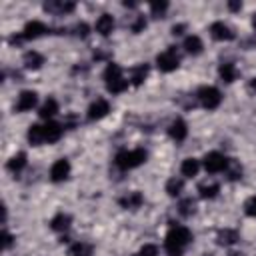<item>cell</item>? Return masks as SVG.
Wrapping results in <instances>:
<instances>
[{
	"instance_id": "16",
	"label": "cell",
	"mask_w": 256,
	"mask_h": 256,
	"mask_svg": "<svg viewBox=\"0 0 256 256\" xmlns=\"http://www.w3.org/2000/svg\"><path fill=\"white\" fill-rule=\"evenodd\" d=\"M70 222H72V218H70L68 214L60 212V214H56V216L50 220V228H52L54 232H66V230L70 228Z\"/></svg>"
},
{
	"instance_id": "35",
	"label": "cell",
	"mask_w": 256,
	"mask_h": 256,
	"mask_svg": "<svg viewBox=\"0 0 256 256\" xmlns=\"http://www.w3.org/2000/svg\"><path fill=\"white\" fill-rule=\"evenodd\" d=\"M244 208H246V214H248V216L256 218V196H252V198L246 202V206H244Z\"/></svg>"
},
{
	"instance_id": "6",
	"label": "cell",
	"mask_w": 256,
	"mask_h": 256,
	"mask_svg": "<svg viewBox=\"0 0 256 256\" xmlns=\"http://www.w3.org/2000/svg\"><path fill=\"white\" fill-rule=\"evenodd\" d=\"M110 112V104H108V100H104V98H96L90 106H88V120L90 122H96V120H100V118H104L106 114Z\"/></svg>"
},
{
	"instance_id": "12",
	"label": "cell",
	"mask_w": 256,
	"mask_h": 256,
	"mask_svg": "<svg viewBox=\"0 0 256 256\" xmlns=\"http://www.w3.org/2000/svg\"><path fill=\"white\" fill-rule=\"evenodd\" d=\"M168 134H170L172 140L182 142V140L188 136V126H186V122H184L182 118L172 120V124H170V128H168Z\"/></svg>"
},
{
	"instance_id": "28",
	"label": "cell",
	"mask_w": 256,
	"mask_h": 256,
	"mask_svg": "<svg viewBox=\"0 0 256 256\" xmlns=\"http://www.w3.org/2000/svg\"><path fill=\"white\" fill-rule=\"evenodd\" d=\"M90 254H92V246L84 242H76L68 250V256H90Z\"/></svg>"
},
{
	"instance_id": "34",
	"label": "cell",
	"mask_w": 256,
	"mask_h": 256,
	"mask_svg": "<svg viewBox=\"0 0 256 256\" xmlns=\"http://www.w3.org/2000/svg\"><path fill=\"white\" fill-rule=\"evenodd\" d=\"M232 164V170L228 172V178L230 180H238V178H242V168L236 164V162H230Z\"/></svg>"
},
{
	"instance_id": "36",
	"label": "cell",
	"mask_w": 256,
	"mask_h": 256,
	"mask_svg": "<svg viewBox=\"0 0 256 256\" xmlns=\"http://www.w3.org/2000/svg\"><path fill=\"white\" fill-rule=\"evenodd\" d=\"M144 28H146V20H144V16H138V18H136V22L132 24V32H134V34H138V32H142Z\"/></svg>"
},
{
	"instance_id": "3",
	"label": "cell",
	"mask_w": 256,
	"mask_h": 256,
	"mask_svg": "<svg viewBox=\"0 0 256 256\" xmlns=\"http://www.w3.org/2000/svg\"><path fill=\"white\" fill-rule=\"evenodd\" d=\"M156 66L160 72H172L180 66V54L176 50V46H170L168 50H164L162 54L156 56Z\"/></svg>"
},
{
	"instance_id": "29",
	"label": "cell",
	"mask_w": 256,
	"mask_h": 256,
	"mask_svg": "<svg viewBox=\"0 0 256 256\" xmlns=\"http://www.w3.org/2000/svg\"><path fill=\"white\" fill-rule=\"evenodd\" d=\"M220 186L216 182H210V184H200L198 186V192H200V198H214L218 194Z\"/></svg>"
},
{
	"instance_id": "22",
	"label": "cell",
	"mask_w": 256,
	"mask_h": 256,
	"mask_svg": "<svg viewBox=\"0 0 256 256\" xmlns=\"http://www.w3.org/2000/svg\"><path fill=\"white\" fill-rule=\"evenodd\" d=\"M216 240H218V244H220V246H230V244H234V242L238 240V232H236V230H232V228H224V230H220V232H218Z\"/></svg>"
},
{
	"instance_id": "9",
	"label": "cell",
	"mask_w": 256,
	"mask_h": 256,
	"mask_svg": "<svg viewBox=\"0 0 256 256\" xmlns=\"http://www.w3.org/2000/svg\"><path fill=\"white\" fill-rule=\"evenodd\" d=\"M36 102H38V94H36L34 90H24V92H20V96H18L16 112H28V110H32V108L36 106Z\"/></svg>"
},
{
	"instance_id": "11",
	"label": "cell",
	"mask_w": 256,
	"mask_h": 256,
	"mask_svg": "<svg viewBox=\"0 0 256 256\" xmlns=\"http://www.w3.org/2000/svg\"><path fill=\"white\" fill-rule=\"evenodd\" d=\"M210 36H212L214 40L224 42V40H232V38H234V32L230 30L228 24H224V22H214V24L210 26Z\"/></svg>"
},
{
	"instance_id": "41",
	"label": "cell",
	"mask_w": 256,
	"mask_h": 256,
	"mask_svg": "<svg viewBox=\"0 0 256 256\" xmlns=\"http://www.w3.org/2000/svg\"><path fill=\"white\" fill-rule=\"evenodd\" d=\"M250 88H252V90H256V78H254V80L250 82Z\"/></svg>"
},
{
	"instance_id": "10",
	"label": "cell",
	"mask_w": 256,
	"mask_h": 256,
	"mask_svg": "<svg viewBox=\"0 0 256 256\" xmlns=\"http://www.w3.org/2000/svg\"><path fill=\"white\" fill-rule=\"evenodd\" d=\"M76 8L74 2H62V0H48L44 2V10L50 14H70Z\"/></svg>"
},
{
	"instance_id": "37",
	"label": "cell",
	"mask_w": 256,
	"mask_h": 256,
	"mask_svg": "<svg viewBox=\"0 0 256 256\" xmlns=\"http://www.w3.org/2000/svg\"><path fill=\"white\" fill-rule=\"evenodd\" d=\"M12 240H14V238L4 230V232H2V248H4V250H8V248L12 246Z\"/></svg>"
},
{
	"instance_id": "25",
	"label": "cell",
	"mask_w": 256,
	"mask_h": 256,
	"mask_svg": "<svg viewBox=\"0 0 256 256\" xmlns=\"http://www.w3.org/2000/svg\"><path fill=\"white\" fill-rule=\"evenodd\" d=\"M180 170H182V174H184V176L192 178V176H196V174H198V170H200V162H198L196 158H186V160L182 162Z\"/></svg>"
},
{
	"instance_id": "38",
	"label": "cell",
	"mask_w": 256,
	"mask_h": 256,
	"mask_svg": "<svg viewBox=\"0 0 256 256\" xmlns=\"http://www.w3.org/2000/svg\"><path fill=\"white\" fill-rule=\"evenodd\" d=\"M228 8H230L232 12H238V10L242 8V2H240V0H232V2H228Z\"/></svg>"
},
{
	"instance_id": "24",
	"label": "cell",
	"mask_w": 256,
	"mask_h": 256,
	"mask_svg": "<svg viewBox=\"0 0 256 256\" xmlns=\"http://www.w3.org/2000/svg\"><path fill=\"white\" fill-rule=\"evenodd\" d=\"M24 166H26V154H24V152L14 154V156L8 160V164H6V168H8L10 172H16V174H18Z\"/></svg>"
},
{
	"instance_id": "30",
	"label": "cell",
	"mask_w": 256,
	"mask_h": 256,
	"mask_svg": "<svg viewBox=\"0 0 256 256\" xmlns=\"http://www.w3.org/2000/svg\"><path fill=\"white\" fill-rule=\"evenodd\" d=\"M166 10H168V2L166 0H160V2L154 0V2H150V12H152L154 18H162Z\"/></svg>"
},
{
	"instance_id": "20",
	"label": "cell",
	"mask_w": 256,
	"mask_h": 256,
	"mask_svg": "<svg viewBox=\"0 0 256 256\" xmlns=\"http://www.w3.org/2000/svg\"><path fill=\"white\" fill-rule=\"evenodd\" d=\"M56 112H58V102H56L54 98H46V100H44V104H42V106H40V110H38L40 118H44V120H50Z\"/></svg>"
},
{
	"instance_id": "17",
	"label": "cell",
	"mask_w": 256,
	"mask_h": 256,
	"mask_svg": "<svg viewBox=\"0 0 256 256\" xmlns=\"http://www.w3.org/2000/svg\"><path fill=\"white\" fill-rule=\"evenodd\" d=\"M112 30H114V18L110 14H102L96 20V32L102 34V36H108Z\"/></svg>"
},
{
	"instance_id": "13",
	"label": "cell",
	"mask_w": 256,
	"mask_h": 256,
	"mask_svg": "<svg viewBox=\"0 0 256 256\" xmlns=\"http://www.w3.org/2000/svg\"><path fill=\"white\" fill-rule=\"evenodd\" d=\"M62 136V124L54 122V120H48L44 124V142L52 144V142H58Z\"/></svg>"
},
{
	"instance_id": "2",
	"label": "cell",
	"mask_w": 256,
	"mask_h": 256,
	"mask_svg": "<svg viewBox=\"0 0 256 256\" xmlns=\"http://www.w3.org/2000/svg\"><path fill=\"white\" fill-rule=\"evenodd\" d=\"M148 158L146 150L142 148H136V150H122L116 154L114 158V164L120 168V170H132V168H138L140 164H144Z\"/></svg>"
},
{
	"instance_id": "1",
	"label": "cell",
	"mask_w": 256,
	"mask_h": 256,
	"mask_svg": "<svg viewBox=\"0 0 256 256\" xmlns=\"http://www.w3.org/2000/svg\"><path fill=\"white\" fill-rule=\"evenodd\" d=\"M190 242H192V232L186 226H172L166 234V240H164L166 254L168 256H182Z\"/></svg>"
},
{
	"instance_id": "40",
	"label": "cell",
	"mask_w": 256,
	"mask_h": 256,
	"mask_svg": "<svg viewBox=\"0 0 256 256\" xmlns=\"http://www.w3.org/2000/svg\"><path fill=\"white\" fill-rule=\"evenodd\" d=\"M252 28H254V30H256V12H254V14H252Z\"/></svg>"
},
{
	"instance_id": "8",
	"label": "cell",
	"mask_w": 256,
	"mask_h": 256,
	"mask_svg": "<svg viewBox=\"0 0 256 256\" xmlns=\"http://www.w3.org/2000/svg\"><path fill=\"white\" fill-rule=\"evenodd\" d=\"M46 32H48V26L44 22L30 20V22H26V26H24V30H22L20 36H22V40H32V38H38V36H42Z\"/></svg>"
},
{
	"instance_id": "21",
	"label": "cell",
	"mask_w": 256,
	"mask_h": 256,
	"mask_svg": "<svg viewBox=\"0 0 256 256\" xmlns=\"http://www.w3.org/2000/svg\"><path fill=\"white\" fill-rule=\"evenodd\" d=\"M28 142H30L32 146L42 144V142H44V126H40V124H32V126L28 128Z\"/></svg>"
},
{
	"instance_id": "27",
	"label": "cell",
	"mask_w": 256,
	"mask_h": 256,
	"mask_svg": "<svg viewBox=\"0 0 256 256\" xmlns=\"http://www.w3.org/2000/svg\"><path fill=\"white\" fill-rule=\"evenodd\" d=\"M118 78H122V68H120L118 64H114V62H110V64L106 66V70H104V82L108 84V82L118 80Z\"/></svg>"
},
{
	"instance_id": "19",
	"label": "cell",
	"mask_w": 256,
	"mask_h": 256,
	"mask_svg": "<svg viewBox=\"0 0 256 256\" xmlns=\"http://www.w3.org/2000/svg\"><path fill=\"white\" fill-rule=\"evenodd\" d=\"M146 76H148V64H138V66H134L132 72H130V82H132V86H140V84L146 80Z\"/></svg>"
},
{
	"instance_id": "4",
	"label": "cell",
	"mask_w": 256,
	"mask_h": 256,
	"mask_svg": "<svg viewBox=\"0 0 256 256\" xmlns=\"http://www.w3.org/2000/svg\"><path fill=\"white\" fill-rule=\"evenodd\" d=\"M198 102H200L202 108H206V110H216V108L220 106V102H222V94H220V90L214 88V86H202V88L198 90Z\"/></svg>"
},
{
	"instance_id": "32",
	"label": "cell",
	"mask_w": 256,
	"mask_h": 256,
	"mask_svg": "<svg viewBox=\"0 0 256 256\" xmlns=\"http://www.w3.org/2000/svg\"><path fill=\"white\" fill-rule=\"evenodd\" d=\"M136 256H158V248L154 244H144Z\"/></svg>"
},
{
	"instance_id": "7",
	"label": "cell",
	"mask_w": 256,
	"mask_h": 256,
	"mask_svg": "<svg viewBox=\"0 0 256 256\" xmlns=\"http://www.w3.org/2000/svg\"><path fill=\"white\" fill-rule=\"evenodd\" d=\"M70 176V162L66 158H60L50 168V180L52 182H64Z\"/></svg>"
},
{
	"instance_id": "26",
	"label": "cell",
	"mask_w": 256,
	"mask_h": 256,
	"mask_svg": "<svg viewBox=\"0 0 256 256\" xmlns=\"http://www.w3.org/2000/svg\"><path fill=\"white\" fill-rule=\"evenodd\" d=\"M182 190H184V180H182V178H170V180L166 182V192H168V196L176 198V196L182 194Z\"/></svg>"
},
{
	"instance_id": "18",
	"label": "cell",
	"mask_w": 256,
	"mask_h": 256,
	"mask_svg": "<svg viewBox=\"0 0 256 256\" xmlns=\"http://www.w3.org/2000/svg\"><path fill=\"white\" fill-rule=\"evenodd\" d=\"M202 48H204V44H202V40H200L196 34H190V36L184 38V50H186L188 54L196 56V54L202 52Z\"/></svg>"
},
{
	"instance_id": "39",
	"label": "cell",
	"mask_w": 256,
	"mask_h": 256,
	"mask_svg": "<svg viewBox=\"0 0 256 256\" xmlns=\"http://www.w3.org/2000/svg\"><path fill=\"white\" fill-rule=\"evenodd\" d=\"M184 28H186L184 24H174V26H172V34H174V36H180V34L184 32Z\"/></svg>"
},
{
	"instance_id": "5",
	"label": "cell",
	"mask_w": 256,
	"mask_h": 256,
	"mask_svg": "<svg viewBox=\"0 0 256 256\" xmlns=\"http://www.w3.org/2000/svg\"><path fill=\"white\" fill-rule=\"evenodd\" d=\"M228 164H230V160H228L224 154H220V152H208V154L204 156V168H206V172H210V174H216V172L226 170Z\"/></svg>"
},
{
	"instance_id": "31",
	"label": "cell",
	"mask_w": 256,
	"mask_h": 256,
	"mask_svg": "<svg viewBox=\"0 0 256 256\" xmlns=\"http://www.w3.org/2000/svg\"><path fill=\"white\" fill-rule=\"evenodd\" d=\"M178 212H180L182 216H190V214L194 212V200H192V198L182 200V202L178 204Z\"/></svg>"
},
{
	"instance_id": "33",
	"label": "cell",
	"mask_w": 256,
	"mask_h": 256,
	"mask_svg": "<svg viewBox=\"0 0 256 256\" xmlns=\"http://www.w3.org/2000/svg\"><path fill=\"white\" fill-rule=\"evenodd\" d=\"M74 30H76V36H80V38H86V36H88V32H90V28H88V24H86V22L76 24V26H74Z\"/></svg>"
},
{
	"instance_id": "15",
	"label": "cell",
	"mask_w": 256,
	"mask_h": 256,
	"mask_svg": "<svg viewBox=\"0 0 256 256\" xmlns=\"http://www.w3.org/2000/svg\"><path fill=\"white\" fill-rule=\"evenodd\" d=\"M22 62H24V68H28V70H38V68L44 64V56H42L40 52H36V50H28V52L24 54Z\"/></svg>"
},
{
	"instance_id": "23",
	"label": "cell",
	"mask_w": 256,
	"mask_h": 256,
	"mask_svg": "<svg viewBox=\"0 0 256 256\" xmlns=\"http://www.w3.org/2000/svg\"><path fill=\"white\" fill-rule=\"evenodd\" d=\"M218 74H220V78L224 80V82H234L236 80V66L232 64V62H224V64H220V68H218Z\"/></svg>"
},
{
	"instance_id": "14",
	"label": "cell",
	"mask_w": 256,
	"mask_h": 256,
	"mask_svg": "<svg viewBox=\"0 0 256 256\" xmlns=\"http://www.w3.org/2000/svg\"><path fill=\"white\" fill-rule=\"evenodd\" d=\"M142 202H144V196L140 192H128L126 196H122L118 200V204L122 208H126V210H136V208H140Z\"/></svg>"
}]
</instances>
